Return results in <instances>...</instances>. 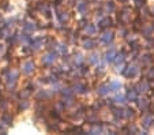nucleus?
<instances>
[{
  "label": "nucleus",
  "mask_w": 154,
  "mask_h": 135,
  "mask_svg": "<svg viewBox=\"0 0 154 135\" xmlns=\"http://www.w3.org/2000/svg\"><path fill=\"white\" fill-rule=\"evenodd\" d=\"M149 79H154V68L150 70V74H149Z\"/></svg>",
  "instance_id": "f257e3e1"
}]
</instances>
